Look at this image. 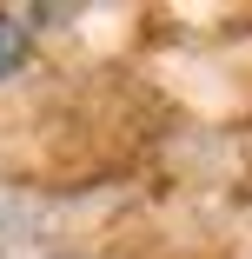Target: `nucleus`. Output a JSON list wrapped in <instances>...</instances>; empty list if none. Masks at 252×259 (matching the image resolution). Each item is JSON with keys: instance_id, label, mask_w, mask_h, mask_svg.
Segmentation results:
<instances>
[{"instance_id": "nucleus-1", "label": "nucleus", "mask_w": 252, "mask_h": 259, "mask_svg": "<svg viewBox=\"0 0 252 259\" xmlns=\"http://www.w3.org/2000/svg\"><path fill=\"white\" fill-rule=\"evenodd\" d=\"M27 20L20 14H7V7H0V80H14L20 67H27Z\"/></svg>"}]
</instances>
